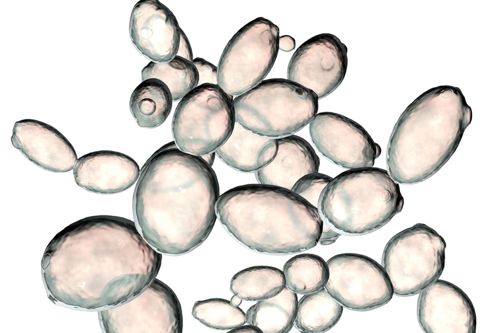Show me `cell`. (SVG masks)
Listing matches in <instances>:
<instances>
[{"mask_svg": "<svg viewBox=\"0 0 500 333\" xmlns=\"http://www.w3.org/2000/svg\"><path fill=\"white\" fill-rule=\"evenodd\" d=\"M219 196L211 166L173 141L156 151L142 168L134 194V215L143 237L156 250L182 254L210 234Z\"/></svg>", "mask_w": 500, "mask_h": 333, "instance_id": "obj_1", "label": "cell"}, {"mask_svg": "<svg viewBox=\"0 0 500 333\" xmlns=\"http://www.w3.org/2000/svg\"><path fill=\"white\" fill-rule=\"evenodd\" d=\"M217 216L242 245L263 253L293 254L314 247L323 222L318 209L291 190L250 184L220 195Z\"/></svg>", "mask_w": 500, "mask_h": 333, "instance_id": "obj_2", "label": "cell"}, {"mask_svg": "<svg viewBox=\"0 0 500 333\" xmlns=\"http://www.w3.org/2000/svg\"><path fill=\"white\" fill-rule=\"evenodd\" d=\"M403 205L398 184L386 170L372 166L333 178L321 195L318 210L336 229L358 235L381 228Z\"/></svg>", "mask_w": 500, "mask_h": 333, "instance_id": "obj_3", "label": "cell"}, {"mask_svg": "<svg viewBox=\"0 0 500 333\" xmlns=\"http://www.w3.org/2000/svg\"><path fill=\"white\" fill-rule=\"evenodd\" d=\"M233 105L236 122L256 134L277 139L310 123L317 114L318 98L294 82L274 78L236 96Z\"/></svg>", "mask_w": 500, "mask_h": 333, "instance_id": "obj_4", "label": "cell"}, {"mask_svg": "<svg viewBox=\"0 0 500 333\" xmlns=\"http://www.w3.org/2000/svg\"><path fill=\"white\" fill-rule=\"evenodd\" d=\"M233 97L217 84L198 85L180 101L172 119L174 142L181 150L202 156L215 152L235 124Z\"/></svg>", "mask_w": 500, "mask_h": 333, "instance_id": "obj_5", "label": "cell"}, {"mask_svg": "<svg viewBox=\"0 0 500 333\" xmlns=\"http://www.w3.org/2000/svg\"><path fill=\"white\" fill-rule=\"evenodd\" d=\"M445 248L442 237L422 223L394 236L386 245L382 259L394 294L415 295L438 279L444 267Z\"/></svg>", "mask_w": 500, "mask_h": 333, "instance_id": "obj_6", "label": "cell"}, {"mask_svg": "<svg viewBox=\"0 0 500 333\" xmlns=\"http://www.w3.org/2000/svg\"><path fill=\"white\" fill-rule=\"evenodd\" d=\"M279 29L270 20L257 18L242 27L225 47L217 67V85L237 96L264 80L279 50Z\"/></svg>", "mask_w": 500, "mask_h": 333, "instance_id": "obj_7", "label": "cell"}, {"mask_svg": "<svg viewBox=\"0 0 500 333\" xmlns=\"http://www.w3.org/2000/svg\"><path fill=\"white\" fill-rule=\"evenodd\" d=\"M327 263L329 276L324 288L342 306L367 311L388 303L394 294L390 278L382 266L360 254H337Z\"/></svg>", "mask_w": 500, "mask_h": 333, "instance_id": "obj_8", "label": "cell"}, {"mask_svg": "<svg viewBox=\"0 0 500 333\" xmlns=\"http://www.w3.org/2000/svg\"><path fill=\"white\" fill-rule=\"evenodd\" d=\"M108 311L109 332L182 333L180 302L172 290L156 278L139 294Z\"/></svg>", "mask_w": 500, "mask_h": 333, "instance_id": "obj_9", "label": "cell"}, {"mask_svg": "<svg viewBox=\"0 0 500 333\" xmlns=\"http://www.w3.org/2000/svg\"><path fill=\"white\" fill-rule=\"evenodd\" d=\"M309 130L318 151L344 168L372 167L381 153L379 146L361 125L339 114H317Z\"/></svg>", "mask_w": 500, "mask_h": 333, "instance_id": "obj_10", "label": "cell"}, {"mask_svg": "<svg viewBox=\"0 0 500 333\" xmlns=\"http://www.w3.org/2000/svg\"><path fill=\"white\" fill-rule=\"evenodd\" d=\"M347 48L335 36L322 33L302 43L289 63L287 78L314 92L318 99L336 89L347 68Z\"/></svg>", "mask_w": 500, "mask_h": 333, "instance_id": "obj_11", "label": "cell"}, {"mask_svg": "<svg viewBox=\"0 0 500 333\" xmlns=\"http://www.w3.org/2000/svg\"><path fill=\"white\" fill-rule=\"evenodd\" d=\"M419 325L427 333H475L476 316L472 302L458 287L437 279L420 292Z\"/></svg>", "mask_w": 500, "mask_h": 333, "instance_id": "obj_12", "label": "cell"}, {"mask_svg": "<svg viewBox=\"0 0 500 333\" xmlns=\"http://www.w3.org/2000/svg\"><path fill=\"white\" fill-rule=\"evenodd\" d=\"M181 29L173 13L159 0H140L132 9L129 21L132 42L152 62H168L176 55Z\"/></svg>", "mask_w": 500, "mask_h": 333, "instance_id": "obj_13", "label": "cell"}, {"mask_svg": "<svg viewBox=\"0 0 500 333\" xmlns=\"http://www.w3.org/2000/svg\"><path fill=\"white\" fill-rule=\"evenodd\" d=\"M11 140L29 160L50 171H69L78 160L73 146L61 133L38 120L16 122Z\"/></svg>", "mask_w": 500, "mask_h": 333, "instance_id": "obj_14", "label": "cell"}, {"mask_svg": "<svg viewBox=\"0 0 500 333\" xmlns=\"http://www.w3.org/2000/svg\"><path fill=\"white\" fill-rule=\"evenodd\" d=\"M140 169L136 162L124 153L100 150L79 158L73 168L77 184L87 191L114 194L124 191L138 180Z\"/></svg>", "mask_w": 500, "mask_h": 333, "instance_id": "obj_15", "label": "cell"}, {"mask_svg": "<svg viewBox=\"0 0 500 333\" xmlns=\"http://www.w3.org/2000/svg\"><path fill=\"white\" fill-rule=\"evenodd\" d=\"M274 159L255 172L259 183L292 190L304 176L318 172L320 160L314 149L304 139L295 135L277 138Z\"/></svg>", "mask_w": 500, "mask_h": 333, "instance_id": "obj_16", "label": "cell"}, {"mask_svg": "<svg viewBox=\"0 0 500 333\" xmlns=\"http://www.w3.org/2000/svg\"><path fill=\"white\" fill-rule=\"evenodd\" d=\"M276 138L256 134L235 122L231 135L215 151L225 164L237 171L256 172L276 155Z\"/></svg>", "mask_w": 500, "mask_h": 333, "instance_id": "obj_17", "label": "cell"}, {"mask_svg": "<svg viewBox=\"0 0 500 333\" xmlns=\"http://www.w3.org/2000/svg\"><path fill=\"white\" fill-rule=\"evenodd\" d=\"M173 99L170 90L162 81L150 78L140 83L129 101L131 113L138 125L154 128L161 125L170 113Z\"/></svg>", "mask_w": 500, "mask_h": 333, "instance_id": "obj_18", "label": "cell"}, {"mask_svg": "<svg viewBox=\"0 0 500 333\" xmlns=\"http://www.w3.org/2000/svg\"><path fill=\"white\" fill-rule=\"evenodd\" d=\"M297 304L296 293L285 286L275 296L258 301L249 308L246 323L264 333H288L294 324Z\"/></svg>", "mask_w": 500, "mask_h": 333, "instance_id": "obj_19", "label": "cell"}, {"mask_svg": "<svg viewBox=\"0 0 500 333\" xmlns=\"http://www.w3.org/2000/svg\"><path fill=\"white\" fill-rule=\"evenodd\" d=\"M343 309L323 288L304 294L298 301L294 325L302 333H324L338 322Z\"/></svg>", "mask_w": 500, "mask_h": 333, "instance_id": "obj_20", "label": "cell"}, {"mask_svg": "<svg viewBox=\"0 0 500 333\" xmlns=\"http://www.w3.org/2000/svg\"><path fill=\"white\" fill-rule=\"evenodd\" d=\"M286 286L283 271L269 266H255L233 275L230 290L247 301H259L275 296Z\"/></svg>", "mask_w": 500, "mask_h": 333, "instance_id": "obj_21", "label": "cell"}, {"mask_svg": "<svg viewBox=\"0 0 500 333\" xmlns=\"http://www.w3.org/2000/svg\"><path fill=\"white\" fill-rule=\"evenodd\" d=\"M283 272L286 286L296 293L306 294L324 288L329 276L327 262L311 253L296 255L284 264Z\"/></svg>", "mask_w": 500, "mask_h": 333, "instance_id": "obj_22", "label": "cell"}, {"mask_svg": "<svg viewBox=\"0 0 500 333\" xmlns=\"http://www.w3.org/2000/svg\"><path fill=\"white\" fill-rule=\"evenodd\" d=\"M142 81L150 78L162 81L168 87L173 101L181 100L198 85L199 74L192 63L175 56L171 60L158 62L150 61L142 70Z\"/></svg>", "mask_w": 500, "mask_h": 333, "instance_id": "obj_23", "label": "cell"}, {"mask_svg": "<svg viewBox=\"0 0 500 333\" xmlns=\"http://www.w3.org/2000/svg\"><path fill=\"white\" fill-rule=\"evenodd\" d=\"M192 315L205 326L217 330H230L246 323L244 311L222 298L196 301Z\"/></svg>", "mask_w": 500, "mask_h": 333, "instance_id": "obj_24", "label": "cell"}, {"mask_svg": "<svg viewBox=\"0 0 500 333\" xmlns=\"http://www.w3.org/2000/svg\"><path fill=\"white\" fill-rule=\"evenodd\" d=\"M333 178L318 172L307 174L301 178L292 190L318 209L321 195Z\"/></svg>", "mask_w": 500, "mask_h": 333, "instance_id": "obj_25", "label": "cell"}, {"mask_svg": "<svg viewBox=\"0 0 500 333\" xmlns=\"http://www.w3.org/2000/svg\"><path fill=\"white\" fill-rule=\"evenodd\" d=\"M199 74L198 85L206 83L217 84V67L201 58L193 60Z\"/></svg>", "mask_w": 500, "mask_h": 333, "instance_id": "obj_26", "label": "cell"}, {"mask_svg": "<svg viewBox=\"0 0 500 333\" xmlns=\"http://www.w3.org/2000/svg\"><path fill=\"white\" fill-rule=\"evenodd\" d=\"M176 56L184 58L190 62H192L193 54L189 41L183 31L181 29L180 39Z\"/></svg>", "mask_w": 500, "mask_h": 333, "instance_id": "obj_27", "label": "cell"}, {"mask_svg": "<svg viewBox=\"0 0 500 333\" xmlns=\"http://www.w3.org/2000/svg\"><path fill=\"white\" fill-rule=\"evenodd\" d=\"M295 46V40L288 35L282 36L279 38V49L285 52H289L294 49Z\"/></svg>", "mask_w": 500, "mask_h": 333, "instance_id": "obj_28", "label": "cell"}, {"mask_svg": "<svg viewBox=\"0 0 500 333\" xmlns=\"http://www.w3.org/2000/svg\"><path fill=\"white\" fill-rule=\"evenodd\" d=\"M229 333H261V331L256 326L251 325H242L240 326L237 327L232 330H230Z\"/></svg>", "mask_w": 500, "mask_h": 333, "instance_id": "obj_29", "label": "cell"}, {"mask_svg": "<svg viewBox=\"0 0 500 333\" xmlns=\"http://www.w3.org/2000/svg\"><path fill=\"white\" fill-rule=\"evenodd\" d=\"M215 155V152H213L201 157L211 166L214 162Z\"/></svg>", "mask_w": 500, "mask_h": 333, "instance_id": "obj_30", "label": "cell"}, {"mask_svg": "<svg viewBox=\"0 0 500 333\" xmlns=\"http://www.w3.org/2000/svg\"><path fill=\"white\" fill-rule=\"evenodd\" d=\"M242 299L238 297L235 295H234L230 299V303L231 305L235 307H239V306L242 303Z\"/></svg>", "mask_w": 500, "mask_h": 333, "instance_id": "obj_31", "label": "cell"}]
</instances>
